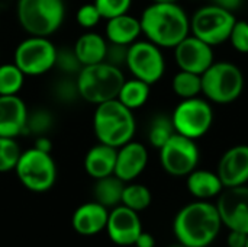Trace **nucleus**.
<instances>
[{
  "instance_id": "22",
  "label": "nucleus",
  "mask_w": 248,
  "mask_h": 247,
  "mask_svg": "<svg viewBox=\"0 0 248 247\" xmlns=\"http://www.w3.org/2000/svg\"><path fill=\"white\" fill-rule=\"evenodd\" d=\"M116 150L115 147L97 143L93 146L84 157V170L86 173L96 179H102L113 175L116 165Z\"/></svg>"
},
{
  "instance_id": "5",
  "label": "nucleus",
  "mask_w": 248,
  "mask_h": 247,
  "mask_svg": "<svg viewBox=\"0 0 248 247\" xmlns=\"http://www.w3.org/2000/svg\"><path fill=\"white\" fill-rule=\"evenodd\" d=\"M16 19L19 26L31 36L54 35L64 23V0H17Z\"/></svg>"
},
{
  "instance_id": "25",
  "label": "nucleus",
  "mask_w": 248,
  "mask_h": 247,
  "mask_svg": "<svg viewBox=\"0 0 248 247\" xmlns=\"http://www.w3.org/2000/svg\"><path fill=\"white\" fill-rule=\"evenodd\" d=\"M150 92L151 86L140 79H125L119 93H118V100L125 105L131 111L141 109L150 99Z\"/></svg>"
},
{
  "instance_id": "40",
  "label": "nucleus",
  "mask_w": 248,
  "mask_h": 247,
  "mask_svg": "<svg viewBox=\"0 0 248 247\" xmlns=\"http://www.w3.org/2000/svg\"><path fill=\"white\" fill-rule=\"evenodd\" d=\"M135 247H155V239L153 234L141 231V234L138 236V239L134 243Z\"/></svg>"
},
{
  "instance_id": "8",
  "label": "nucleus",
  "mask_w": 248,
  "mask_h": 247,
  "mask_svg": "<svg viewBox=\"0 0 248 247\" xmlns=\"http://www.w3.org/2000/svg\"><path fill=\"white\" fill-rule=\"evenodd\" d=\"M214 121L215 112L211 102L201 96L182 99L171 114L174 131L192 140L205 137L211 131Z\"/></svg>"
},
{
  "instance_id": "39",
  "label": "nucleus",
  "mask_w": 248,
  "mask_h": 247,
  "mask_svg": "<svg viewBox=\"0 0 248 247\" xmlns=\"http://www.w3.org/2000/svg\"><path fill=\"white\" fill-rule=\"evenodd\" d=\"M36 150H41V151H45V153H51L52 150V141L46 137V135H39V137H35V141H33V146Z\"/></svg>"
},
{
  "instance_id": "38",
  "label": "nucleus",
  "mask_w": 248,
  "mask_h": 247,
  "mask_svg": "<svg viewBox=\"0 0 248 247\" xmlns=\"http://www.w3.org/2000/svg\"><path fill=\"white\" fill-rule=\"evenodd\" d=\"M248 233L238 231V230H230L228 233V247H246Z\"/></svg>"
},
{
  "instance_id": "23",
  "label": "nucleus",
  "mask_w": 248,
  "mask_h": 247,
  "mask_svg": "<svg viewBox=\"0 0 248 247\" xmlns=\"http://www.w3.org/2000/svg\"><path fill=\"white\" fill-rule=\"evenodd\" d=\"M108 44H109L108 39L100 33L87 31L76 39L73 49L80 64L84 67V66H92L105 61Z\"/></svg>"
},
{
  "instance_id": "42",
  "label": "nucleus",
  "mask_w": 248,
  "mask_h": 247,
  "mask_svg": "<svg viewBox=\"0 0 248 247\" xmlns=\"http://www.w3.org/2000/svg\"><path fill=\"white\" fill-rule=\"evenodd\" d=\"M179 0H151V3H177Z\"/></svg>"
},
{
  "instance_id": "11",
  "label": "nucleus",
  "mask_w": 248,
  "mask_h": 247,
  "mask_svg": "<svg viewBox=\"0 0 248 247\" xmlns=\"http://www.w3.org/2000/svg\"><path fill=\"white\" fill-rule=\"evenodd\" d=\"M125 67L132 77L153 86L166 73V58L160 47L148 39H138L128 47Z\"/></svg>"
},
{
  "instance_id": "1",
  "label": "nucleus",
  "mask_w": 248,
  "mask_h": 247,
  "mask_svg": "<svg viewBox=\"0 0 248 247\" xmlns=\"http://www.w3.org/2000/svg\"><path fill=\"white\" fill-rule=\"evenodd\" d=\"M140 22L145 39L161 49H173L190 35V17L179 3H151L142 10Z\"/></svg>"
},
{
  "instance_id": "17",
  "label": "nucleus",
  "mask_w": 248,
  "mask_h": 247,
  "mask_svg": "<svg viewBox=\"0 0 248 247\" xmlns=\"http://www.w3.org/2000/svg\"><path fill=\"white\" fill-rule=\"evenodd\" d=\"M225 188L247 185L248 182V146L238 144L228 148L218 163L217 170Z\"/></svg>"
},
{
  "instance_id": "36",
  "label": "nucleus",
  "mask_w": 248,
  "mask_h": 247,
  "mask_svg": "<svg viewBox=\"0 0 248 247\" xmlns=\"http://www.w3.org/2000/svg\"><path fill=\"white\" fill-rule=\"evenodd\" d=\"M228 42L234 51L240 54H248V20H235Z\"/></svg>"
},
{
  "instance_id": "33",
  "label": "nucleus",
  "mask_w": 248,
  "mask_h": 247,
  "mask_svg": "<svg viewBox=\"0 0 248 247\" xmlns=\"http://www.w3.org/2000/svg\"><path fill=\"white\" fill-rule=\"evenodd\" d=\"M52 93H54L55 99L60 100V102H62V103H71V102H74L77 98H80L78 89H77L76 76H62L54 84Z\"/></svg>"
},
{
  "instance_id": "21",
  "label": "nucleus",
  "mask_w": 248,
  "mask_h": 247,
  "mask_svg": "<svg viewBox=\"0 0 248 247\" xmlns=\"http://www.w3.org/2000/svg\"><path fill=\"white\" fill-rule=\"evenodd\" d=\"M186 188L192 197L201 201H209L219 197L225 189L217 172L206 169H195L186 176Z\"/></svg>"
},
{
  "instance_id": "30",
  "label": "nucleus",
  "mask_w": 248,
  "mask_h": 247,
  "mask_svg": "<svg viewBox=\"0 0 248 247\" xmlns=\"http://www.w3.org/2000/svg\"><path fill=\"white\" fill-rule=\"evenodd\" d=\"M52 124H54V118L49 111L36 109L33 112H28V119L23 134L33 135V137L46 135V132L52 128Z\"/></svg>"
},
{
  "instance_id": "27",
  "label": "nucleus",
  "mask_w": 248,
  "mask_h": 247,
  "mask_svg": "<svg viewBox=\"0 0 248 247\" xmlns=\"http://www.w3.org/2000/svg\"><path fill=\"white\" fill-rule=\"evenodd\" d=\"M153 201V195L151 191L141 183H131L128 182V185L125 183L124 192H122V205L140 213L147 210L151 205Z\"/></svg>"
},
{
  "instance_id": "14",
  "label": "nucleus",
  "mask_w": 248,
  "mask_h": 247,
  "mask_svg": "<svg viewBox=\"0 0 248 247\" xmlns=\"http://www.w3.org/2000/svg\"><path fill=\"white\" fill-rule=\"evenodd\" d=\"M174 61L179 70L203 74L215 61L214 47L203 42L202 39L187 35L183 41H180L174 48Z\"/></svg>"
},
{
  "instance_id": "26",
  "label": "nucleus",
  "mask_w": 248,
  "mask_h": 247,
  "mask_svg": "<svg viewBox=\"0 0 248 247\" xmlns=\"http://www.w3.org/2000/svg\"><path fill=\"white\" fill-rule=\"evenodd\" d=\"M173 93L182 99H192L202 95V76L185 70H179L171 80Z\"/></svg>"
},
{
  "instance_id": "4",
  "label": "nucleus",
  "mask_w": 248,
  "mask_h": 247,
  "mask_svg": "<svg viewBox=\"0 0 248 247\" xmlns=\"http://www.w3.org/2000/svg\"><path fill=\"white\" fill-rule=\"evenodd\" d=\"M78 95L89 103L99 105L118 98V93L125 82L121 67L106 61L84 66L76 76Z\"/></svg>"
},
{
  "instance_id": "35",
  "label": "nucleus",
  "mask_w": 248,
  "mask_h": 247,
  "mask_svg": "<svg viewBox=\"0 0 248 247\" xmlns=\"http://www.w3.org/2000/svg\"><path fill=\"white\" fill-rule=\"evenodd\" d=\"M100 20H102V16L94 3L81 4L76 12V22L83 29L92 31L93 28H96L99 25Z\"/></svg>"
},
{
  "instance_id": "9",
  "label": "nucleus",
  "mask_w": 248,
  "mask_h": 247,
  "mask_svg": "<svg viewBox=\"0 0 248 247\" xmlns=\"http://www.w3.org/2000/svg\"><path fill=\"white\" fill-rule=\"evenodd\" d=\"M235 20L232 12L211 3L199 7L192 15L190 33L211 47H217L228 41Z\"/></svg>"
},
{
  "instance_id": "29",
  "label": "nucleus",
  "mask_w": 248,
  "mask_h": 247,
  "mask_svg": "<svg viewBox=\"0 0 248 247\" xmlns=\"http://www.w3.org/2000/svg\"><path fill=\"white\" fill-rule=\"evenodd\" d=\"M174 132L176 131L171 122V116L160 114V115H155L150 124L148 141L154 148H161Z\"/></svg>"
},
{
  "instance_id": "24",
  "label": "nucleus",
  "mask_w": 248,
  "mask_h": 247,
  "mask_svg": "<svg viewBox=\"0 0 248 247\" xmlns=\"http://www.w3.org/2000/svg\"><path fill=\"white\" fill-rule=\"evenodd\" d=\"M125 188V182L121 181L118 176L110 175L102 179H96L93 194H94V201L99 202L100 205L106 207L108 210L115 208L121 205L122 202V192Z\"/></svg>"
},
{
  "instance_id": "41",
  "label": "nucleus",
  "mask_w": 248,
  "mask_h": 247,
  "mask_svg": "<svg viewBox=\"0 0 248 247\" xmlns=\"http://www.w3.org/2000/svg\"><path fill=\"white\" fill-rule=\"evenodd\" d=\"M212 3L217 4V6H219V7H222V9H225V10H230V12L234 13L235 10H238L241 7L243 0H212Z\"/></svg>"
},
{
  "instance_id": "20",
  "label": "nucleus",
  "mask_w": 248,
  "mask_h": 247,
  "mask_svg": "<svg viewBox=\"0 0 248 247\" xmlns=\"http://www.w3.org/2000/svg\"><path fill=\"white\" fill-rule=\"evenodd\" d=\"M142 35L140 17H135L129 13H124L106 20L105 38L110 44H119L129 47Z\"/></svg>"
},
{
  "instance_id": "3",
  "label": "nucleus",
  "mask_w": 248,
  "mask_h": 247,
  "mask_svg": "<svg viewBox=\"0 0 248 247\" xmlns=\"http://www.w3.org/2000/svg\"><path fill=\"white\" fill-rule=\"evenodd\" d=\"M137 122L134 111L118 99L96 105L93 112V132L99 143L119 148L134 140Z\"/></svg>"
},
{
  "instance_id": "12",
  "label": "nucleus",
  "mask_w": 248,
  "mask_h": 247,
  "mask_svg": "<svg viewBox=\"0 0 248 247\" xmlns=\"http://www.w3.org/2000/svg\"><path fill=\"white\" fill-rule=\"evenodd\" d=\"M160 165L164 172L174 178H186L198 169L201 153L196 140L174 132L167 143L158 148Z\"/></svg>"
},
{
  "instance_id": "19",
  "label": "nucleus",
  "mask_w": 248,
  "mask_h": 247,
  "mask_svg": "<svg viewBox=\"0 0 248 247\" xmlns=\"http://www.w3.org/2000/svg\"><path fill=\"white\" fill-rule=\"evenodd\" d=\"M109 210L99 202H86L80 205L71 218L73 229L81 236H94L106 229Z\"/></svg>"
},
{
  "instance_id": "37",
  "label": "nucleus",
  "mask_w": 248,
  "mask_h": 247,
  "mask_svg": "<svg viewBox=\"0 0 248 247\" xmlns=\"http://www.w3.org/2000/svg\"><path fill=\"white\" fill-rule=\"evenodd\" d=\"M126 55H128V47L126 45H119V44H110L109 42L105 61L112 64V66L122 67L126 63Z\"/></svg>"
},
{
  "instance_id": "32",
  "label": "nucleus",
  "mask_w": 248,
  "mask_h": 247,
  "mask_svg": "<svg viewBox=\"0 0 248 247\" xmlns=\"http://www.w3.org/2000/svg\"><path fill=\"white\" fill-rule=\"evenodd\" d=\"M81 64L74 52L73 48L61 47L57 48V57H55V67L58 68L64 76H77L81 70Z\"/></svg>"
},
{
  "instance_id": "2",
  "label": "nucleus",
  "mask_w": 248,
  "mask_h": 247,
  "mask_svg": "<svg viewBox=\"0 0 248 247\" xmlns=\"http://www.w3.org/2000/svg\"><path fill=\"white\" fill-rule=\"evenodd\" d=\"M222 221L215 204L196 199L179 210L173 221V233L187 247H208L218 237Z\"/></svg>"
},
{
  "instance_id": "6",
  "label": "nucleus",
  "mask_w": 248,
  "mask_h": 247,
  "mask_svg": "<svg viewBox=\"0 0 248 247\" xmlns=\"http://www.w3.org/2000/svg\"><path fill=\"white\" fill-rule=\"evenodd\" d=\"M246 77L243 70L231 61H214L202 74V95L211 103L230 105L244 92Z\"/></svg>"
},
{
  "instance_id": "28",
  "label": "nucleus",
  "mask_w": 248,
  "mask_h": 247,
  "mask_svg": "<svg viewBox=\"0 0 248 247\" xmlns=\"http://www.w3.org/2000/svg\"><path fill=\"white\" fill-rule=\"evenodd\" d=\"M25 77L15 63L0 64V95H19L25 84Z\"/></svg>"
},
{
  "instance_id": "10",
  "label": "nucleus",
  "mask_w": 248,
  "mask_h": 247,
  "mask_svg": "<svg viewBox=\"0 0 248 247\" xmlns=\"http://www.w3.org/2000/svg\"><path fill=\"white\" fill-rule=\"evenodd\" d=\"M57 47L46 36H28L20 41L13 54V63L25 76L36 77L55 67Z\"/></svg>"
},
{
  "instance_id": "18",
  "label": "nucleus",
  "mask_w": 248,
  "mask_h": 247,
  "mask_svg": "<svg viewBox=\"0 0 248 247\" xmlns=\"http://www.w3.org/2000/svg\"><path fill=\"white\" fill-rule=\"evenodd\" d=\"M28 106L19 95H0V137L16 138L23 134Z\"/></svg>"
},
{
  "instance_id": "31",
  "label": "nucleus",
  "mask_w": 248,
  "mask_h": 247,
  "mask_svg": "<svg viewBox=\"0 0 248 247\" xmlns=\"http://www.w3.org/2000/svg\"><path fill=\"white\" fill-rule=\"evenodd\" d=\"M22 150L16 138L0 137V173H7L15 170Z\"/></svg>"
},
{
  "instance_id": "16",
  "label": "nucleus",
  "mask_w": 248,
  "mask_h": 247,
  "mask_svg": "<svg viewBox=\"0 0 248 247\" xmlns=\"http://www.w3.org/2000/svg\"><path fill=\"white\" fill-rule=\"evenodd\" d=\"M148 165V150L140 141H128L116 150V165L113 175L125 183L134 182Z\"/></svg>"
},
{
  "instance_id": "13",
  "label": "nucleus",
  "mask_w": 248,
  "mask_h": 247,
  "mask_svg": "<svg viewBox=\"0 0 248 247\" xmlns=\"http://www.w3.org/2000/svg\"><path fill=\"white\" fill-rule=\"evenodd\" d=\"M217 208L228 230H238L248 233V186L225 188L217 201Z\"/></svg>"
},
{
  "instance_id": "43",
  "label": "nucleus",
  "mask_w": 248,
  "mask_h": 247,
  "mask_svg": "<svg viewBox=\"0 0 248 247\" xmlns=\"http://www.w3.org/2000/svg\"><path fill=\"white\" fill-rule=\"evenodd\" d=\"M170 247H187V246H185V245H182V243H179V242H177V245H173V246H170Z\"/></svg>"
},
{
  "instance_id": "34",
  "label": "nucleus",
  "mask_w": 248,
  "mask_h": 247,
  "mask_svg": "<svg viewBox=\"0 0 248 247\" xmlns=\"http://www.w3.org/2000/svg\"><path fill=\"white\" fill-rule=\"evenodd\" d=\"M102 16V19H110L124 13H128L132 0H94L93 1Z\"/></svg>"
},
{
  "instance_id": "44",
  "label": "nucleus",
  "mask_w": 248,
  "mask_h": 247,
  "mask_svg": "<svg viewBox=\"0 0 248 247\" xmlns=\"http://www.w3.org/2000/svg\"><path fill=\"white\" fill-rule=\"evenodd\" d=\"M246 247H248V237H247V243H246Z\"/></svg>"
},
{
  "instance_id": "7",
  "label": "nucleus",
  "mask_w": 248,
  "mask_h": 247,
  "mask_svg": "<svg viewBox=\"0 0 248 247\" xmlns=\"http://www.w3.org/2000/svg\"><path fill=\"white\" fill-rule=\"evenodd\" d=\"M15 173L28 191L36 194L49 191L57 182V165L51 153L36 150L35 147L22 151Z\"/></svg>"
},
{
  "instance_id": "15",
  "label": "nucleus",
  "mask_w": 248,
  "mask_h": 247,
  "mask_svg": "<svg viewBox=\"0 0 248 247\" xmlns=\"http://www.w3.org/2000/svg\"><path fill=\"white\" fill-rule=\"evenodd\" d=\"M105 230L115 245L134 246L135 240L142 231V224L137 211L121 204L109 211Z\"/></svg>"
}]
</instances>
